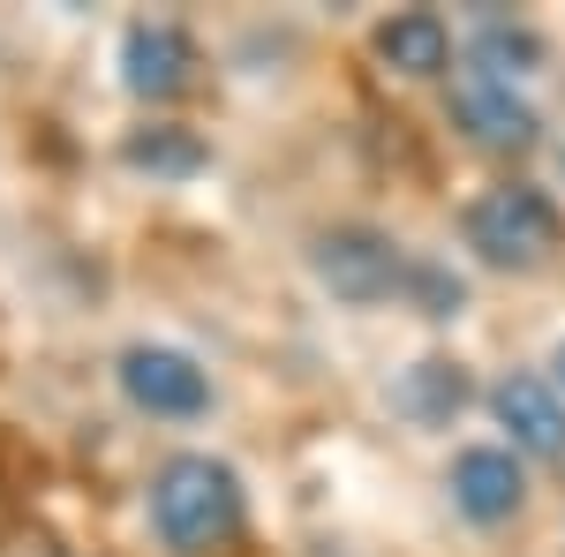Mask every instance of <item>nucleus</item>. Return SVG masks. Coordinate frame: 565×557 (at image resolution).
<instances>
[{"mask_svg":"<svg viewBox=\"0 0 565 557\" xmlns=\"http://www.w3.org/2000/svg\"><path fill=\"white\" fill-rule=\"evenodd\" d=\"M543 61V39L527 31V23H482L476 39V76H490V84H513V76H527Z\"/></svg>","mask_w":565,"mask_h":557,"instance_id":"11","label":"nucleus"},{"mask_svg":"<svg viewBox=\"0 0 565 557\" xmlns=\"http://www.w3.org/2000/svg\"><path fill=\"white\" fill-rule=\"evenodd\" d=\"M399 399H407V415H415V422H452V415L468 407V369L430 354V362H415V369H407Z\"/></svg>","mask_w":565,"mask_h":557,"instance_id":"10","label":"nucleus"},{"mask_svg":"<svg viewBox=\"0 0 565 557\" xmlns=\"http://www.w3.org/2000/svg\"><path fill=\"white\" fill-rule=\"evenodd\" d=\"M151 527L174 557H204L242 527V474L212 452H174L151 482Z\"/></svg>","mask_w":565,"mask_h":557,"instance_id":"1","label":"nucleus"},{"mask_svg":"<svg viewBox=\"0 0 565 557\" xmlns=\"http://www.w3.org/2000/svg\"><path fill=\"white\" fill-rule=\"evenodd\" d=\"M558 167H565V151H558Z\"/></svg>","mask_w":565,"mask_h":557,"instance_id":"15","label":"nucleus"},{"mask_svg":"<svg viewBox=\"0 0 565 557\" xmlns=\"http://www.w3.org/2000/svg\"><path fill=\"white\" fill-rule=\"evenodd\" d=\"M121 392H129L143 415H159V422H189V415H204L212 407V377L181 354V346H151L136 340L129 354H121Z\"/></svg>","mask_w":565,"mask_h":557,"instance_id":"4","label":"nucleus"},{"mask_svg":"<svg viewBox=\"0 0 565 557\" xmlns=\"http://www.w3.org/2000/svg\"><path fill=\"white\" fill-rule=\"evenodd\" d=\"M370 45H377V61H385L392 76H415V84L452 68V31H445V15H430V8L385 15V23L370 31Z\"/></svg>","mask_w":565,"mask_h":557,"instance_id":"9","label":"nucleus"},{"mask_svg":"<svg viewBox=\"0 0 565 557\" xmlns=\"http://www.w3.org/2000/svg\"><path fill=\"white\" fill-rule=\"evenodd\" d=\"M551 369H558V385H565V346H558V362H551Z\"/></svg>","mask_w":565,"mask_h":557,"instance_id":"14","label":"nucleus"},{"mask_svg":"<svg viewBox=\"0 0 565 557\" xmlns=\"http://www.w3.org/2000/svg\"><path fill=\"white\" fill-rule=\"evenodd\" d=\"M121 159L143 167V173H196L204 167V143H196L189 129H167V121H159V129H129Z\"/></svg>","mask_w":565,"mask_h":557,"instance_id":"12","label":"nucleus"},{"mask_svg":"<svg viewBox=\"0 0 565 557\" xmlns=\"http://www.w3.org/2000/svg\"><path fill=\"white\" fill-rule=\"evenodd\" d=\"M452 129L482 143V151H527L535 143V106L513 98V84H490V76H468L452 90Z\"/></svg>","mask_w":565,"mask_h":557,"instance_id":"6","label":"nucleus"},{"mask_svg":"<svg viewBox=\"0 0 565 557\" xmlns=\"http://www.w3.org/2000/svg\"><path fill=\"white\" fill-rule=\"evenodd\" d=\"M460 234H468V249H476L490 271H543V264L558 257V242H565V218H558V204H551L543 189L498 181V189H482L476 204H468Z\"/></svg>","mask_w":565,"mask_h":557,"instance_id":"2","label":"nucleus"},{"mask_svg":"<svg viewBox=\"0 0 565 557\" xmlns=\"http://www.w3.org/2000/svg\"><path fill=\"white\" fill-rule=\"evenodd\" d=\"M196 76V45L181 23H129V39H121V84L136 98H174L189 90Z\"/></svg>","mask_w":565,"mask_h":557,"instance_id":"8","label":"nucleus"},{"mask_svg":"<svg viewBox=\"0 0 565 557\" xmlns=\"http://www.w3.org/2000/svg\"><path fill=\"white\" fill-rule=\"evenodd\" d=\"M452 505L476 519V527H498L527 505V474L505 444H468L452 452Z\"/></svg>","mask_w":565,"mask_h":557,"instance_id":"5","label":"nucleus"},{"mask_svg":"<svg viewBox=\"0 0 565 557\" xmlns=\"http://www.w3.org/2000/svg\"><path fill=\"white\" fill-rule=\"evenodd\" d=\"M490 415L513 437V452H527V460H565V399L543 377H505V385L490 392Z\"/></svg>","mask_w":565,"mask_h":557,"instance_id":"7","label":"nucleus"},{"mask_svg":"<svg viewBox=\"0 0 565 557\" xmlns=\"http://www.w3.org/2000/svg\"><path fill=\"white\" fill-rule=\"evenodd\" d=\"M407 287L423 294V317H460V301H468V287H460V279H445L437 264H415V271H407Z\"/></svg>","mask_w":565,"mask_h":557,"instance_id":"13","label":"nucleus"},{"mask_svg":"<svg viewBox=\"0 0 565 557\" xmlns=\"http://www.w3.org/2000/svg\"><path fill=\"white\" fill-rule=\"evenodd\" d=\"M309 271H317V287H324V294L370 309V301L399 294L415 264L399 257V242H385L377 226H324V234L309 242Z\"/></svg>","mask_w":565,"mask_h":557,"instance_id":"3","label":"nucleus"}]
</instances>
